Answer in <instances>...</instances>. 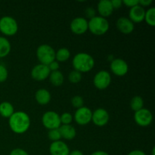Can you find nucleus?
<instances>
[{
  "label": "nucleus",
  "mask_w": 155,
  "mask_h": 155,
  "mask_svg": "<svg viewBox=\"0 0 155 155\" xmlns=\"http://www.w3.org/2000/svg\"><path fill=\"white\" fill-rule=\"evenodd\" d=\"M9 127L14 133L23 134L29 130L30 119L29 115L24 111L15 112L9 117Z\"/></svg>",
  "instance_id": "nucleus-1"
},
{
  "label": "nucleus",
  "mask_w": 155,
  "mask_h": 155,
  "mask_svg": "<svg viewBox=\"0 0 155 155\" xmlns=\"http://www.w3.org/2000/svg\"><path fill=\"white\" fill-rule=\"evenodd\" d=\"M72 64L75 71L80 73H86L90 71L95 66V60L88 53L80 52L74 56Z\"/></svg>",
  "instance_id": "nucleus-2"
},
{
  "label": "nucleus",
  "mask_w": 155,
  "mask_h": 155,
  "mask_svg": "<svg viewBox=\"0 0 155 155\" xmlns=\"http://www.w3.org/2000/svg\"><path fill=\"white\" fill-rule=\"evenodd\" d=\"M88 30L94 35L101 36L109 30V23L106 18L101 16H95L88 22Z\"/></svg>",
  "instance_id": "nucleus-3"
},
{
  "label": "nucleus",
  "mask_w": 155,
  "mask_h": 155,
  "mask_svg": "<svg viewBox=\"0 0 155 155\" xmlns=\"http://www.w3.org/2000/svg\"><path fill=\"white\" fill-rule=\"evenodd\" d=\"M36 56L40 64L48 66L55 61V51L51 45L42 44L37 48Z\"/></svg>",
  "instance_id": "nucleus-4"
},
{
  "label": "nucleus",
  "mask_w": 155,
  "mask_h": 155,
  "mask_svg": "<svg viewBox=\"0 0 155 155\" xmlns=\"http://www.w3.org/2000/svg\"><path fill=\"white\" fill-rule=\"evenodd\" d=\"M18 30L16 20L11 16H4L0 18V31L5 36H14Z\"/></svg>",
  "instance_id": "nucleus-5"
},
{
  "label": "nucleus",
  "mask_w": 155,
  "mask_h": 155,
  "mask_svg": "<svg viewBox=\"0 0 155 155\" xmlns=\"http://www.w3.org/2000/svg\"><path fill=\"white\" fill-rule=\"evenodd\" d=\"M42 122L44 127L48 130L58 129L61 125L60 120V115L54 111H47L42 115Z\"/></svg>",
  "instance_id": "nucleus-6"
},
{
  "label": "nucleus",
  "mask_w": 155,
  "mask_h": 155,
  "mask_svg": "<svg viewBox=\"0 0 155 155\" xmlns=\"http://www.w3.org/2000/svg\"><path fill=\"white\" fill-rule=\"evenodd\" d=\"M111 83V77L107 71H100L95 75L93 83L98 89H105Z\"/></svg>",
  "instance_id": "nucleus-7"
},
{
  "label": "nucleus",
  "mask_w": 155,
  "mask_h": 155,
  "mask_svg": "<svg viewBox=\"0 0 155 155\" xmlns=\"http://www.w3.org/2000/svg\"><path fill=\"white\" fill-rule=\"evenodd\" d=\"M134 120L135 122L140 127H148L152 122L153 115L149 110L142 108L135 112Z\"/></svg>",
  "instance_id": "nucleus-8"
},
{
  "label": "nucleus",
  "mask_w": 155,
  "mask_h": 155,
  "mask_svg": "<svg viewBox=\"0 0 155 155\" xmlns=\"http://www.w3.org/2000/svg\"><path fill=\"white\" fill-rule=\"evenodd\" d=\"M92 110L89 107L83 106L76 110L74 118L79 125H86L92 121Z\"/></svg>",
  "instance_id": "nucleus-9"
},
{
  "label": "nucleus",
  "mask_w": 155,
  "mask_h": 155,
  "mask_svg": "<svg viewBox=\"0 0 155 155\" xmlns=\"http://www.w3.org/2000/svg\"><path fill=\"white\" fill-rule=\"evenodd\" d=\"M110 71L118 77H123L128 73L129 67L127 62L121 58H115L110 63Z\"/></svg>",
  "instance_id": "nucleus-10"
},
{
  "label": "nucleus",
  "mask_w": 155,
  "mask_h": 155,
  "mask_svg": "<svg viewBox=\"0 0 155 155\" xmlns=\"http://www.w3.org/2000/svg\"><path fill=\"white\" fill-rule=\"evenodd\" d=\"M50 73H51V71H50L49 68L47 65L39 64L33 67V69H32L31 77L35 80L43 81L47 77H49Z\"/></svg>",
  "instance_id": "nucleus-11"
},
{
  "label": "nucleus",
  "mask_w": 155,
  "mask_h": 155,
  "mask_svg": "<svg viewBox=\"0 0 155 155\" xmlns=\"http://www.w3.org/2000/svg\"><path fill=\"white\" fill-rule=\"evenodd\" d=\"M70 27L71 31L75 34H83L88 30V21L86 18L78 17L71 21Z\"/></svg>",
  "instance_id": "nucleus-12"
},
{
  "label": "nucleus",
  "mask_w": 155,
  "mask_h": 155,
  "mask_svg": "<svg viewBox=\"0 0 155 155\" xmlns=\"http://www.w3.org/2000/svg\"><path fill=\"white\" fill-rule=\"evenodd\" d=\"M92 121L98 127L105 126L109 121V114L105 109L98 108L92 112Z\"/></svg>",
  "instance_id": "nucleus-13"
},
{
  "label": "nucleus",
  "mask_w": 155,
  "mask_h": 155,
  "mask_svg": "<svg viewBox=\"0 0 155 155\" xmlns=\"http://www.w3.org/2000/svg\"><path fill=\"white\" fill-rule=\"evenodd\" d=\"M49 152L51 155H69L70 150L67 144L60 140L51 142Z\"/></svg>",
  "instance_id": "nucleus-14"
},
{
  "label": "nucleus",
  "mask_w": 155,
  "mask_h": 155,
  "mask_svg": "<svg viewBox=\"0 0 155 155\" xmlns=\"http://www.w3.org/2000/svg\"><path fill=\"white\" fill-rule=\"evenodd\" d=\"M117 27L120 32L124 34H130L134 30V23L132 22L128 18L121 17L117 21Z\"/></svg>",
  "instance_id": "nucleus-15"
},
{
  "label": "nucleus",
  "mask_w": 155,
  "mask_h": 155,
  "mask_svg": "<svg viewBox=\"0 0 155 155\" xmlns=\"http://www.w3.org/2000/svg\"><path fill=\"white\" fill-rule=\"evenodd\" d=\"M145 10L139 5L130 8L129 12V19L133 23H140L145 19Z\"/></svg>",
  "instance_id": "nucleus-16"
},
{
  "label": "nucleus",
  "mask_w": 155,
  "mask_h": 155,
  "mask_svg": "<svg viewBox=\"0 0 155 155\" xmlns=\"http://www.w3.org/2000/svg\"><path fill=\"white\" fill-rule=\"evenodd\" d=\"M98 12L100 16L105 18L113 13L114 8L110 0H101L98 3Z\"/></svg>",
  "instance_id": "nucleus-17"
},
{
  "label": "nucleus",
  "mask_w": 155,
  "mask_h": 155,
  "mask_svg": "<svg viewBox=\"0 0 155 155\" xmlns=\"http://www.w3.org/2000/svg\"><path fill=\"white\" fill-rule=\"evenodd\" d=\"M58 130L61 138H64L67 140H72L75 138L76 135H77L76 129L71 124H69V125H61Z\"/></svg>",
  "instance_id": "nucleus-18"
},
{
  "label": "nucleus",
  "mask_w": 155,
  "mask_h": 155,
  "mask_svg": "<svg viewBox=\"0 0 155 155\" xmlns=\"http://www.w3.org/2000/svg\"><path fill=\"white\" fill-rule=\"evenodd\" d=\"M36 101L41 105H45L51 101V94L47 89H39L35 94Z\"/></svg>",
  "instance_id": "nucleus-19"
},
{
  "label": "nucleus",
  "mask_w": 155,
  "mask_h": 155,
  "mask_svg": "<svg viewBox=\"0 0 155 155\" xmlns=\"http://www.w3.org/2000/svg\"><path fill=\"white\" fill-rule=\"evenodd\" d=\"M14 107L8 101H3L0 104V115L5 118H9L13 114Z\"/></svg>",
  "instance_id": "nucleus-20"
},
{
  "label": "nucleus",
  "mask_w": 155,
  "mask_h": 155,
  "mask_svg": "<svg viewBox=\"0 0 155 155\" xmlns=\"http://www.w3.org/2000/svg\"><path fill=\"white\" fill-rule=\"evenodd\" d=\"M11 43L5 37L0 36V58H5L10 53Z\"/></svg>",
  "instance_id": "nucleus-21"
},
{
  "label": "nucleus",
  "mask_w": 155,
  "mask_h": 155,
  "mask_svg": "<svg viewBox=\"0 0 155 155\" xmlns=\"http://www.w3.org/2000/svg\"><path fill=\"white\" fill-rule=\"evenodd\" d=\"M49 80L54 86H60L64 83V75L61 71H52L49 74Z\"/></svg>",
  "instance_id": "nucleus-22"
},
{
  "label": "nucleus",
  "mask_w": 155,
  "mask_h": 155,
  "mask_svg": "<svg viewBox=\"0 0 155 155\" xmlns=\"http://www.w3.org/2000/svg\"><path fill=\"white\" fill-rule=\"evenodd\" d=\"M71 57V51L67 48H61L55 52V60L58 62L67 61Z\"/></svg>",
  "instance_id": "nucleus-23"
},
{
  "label": "nucleus",
  "mask_w": 155,
  "mask_h": 155,
  "mask_svg": "<svg viewBox=\"0 0 155 155\" xmlns=\"http://www.w3.org/2000/svg\"><path fill=\"white\" fill-rule=\"evenodd\" d=\"M143 106L144 101L142 97L139 96V95L134 96L130 101V107H131L132 110H134L135 112L143 108Z\"/></svg>",
  "instance_id": "nucleus-24"
},
{
  "label": "nucleus",
  "mask_w": 155,
  "mask_h": 155,
  "mask_svg": "<svg viewBox=\"0 0 155 155\" xmlns=\"http://www.w3.org/2000/svg\"><path fill=\"white\" fill-rule=\"evenodd\" d=\"M145 20L147 24L151 27L155 26V8L154 7L148 9L147 12H145Z\"/></svg>",
  "instance_id": "nucleus-25"
},
{
  "label": "nucleus",
  "mask_w": 155,
  "mask_h": 155,
  "mask_svg": "<svg viewBox=\"0 0 155 155\" xmlns=\"http://www.w3.org/2000/svg\"><path fill=\"white\" fill-rule=\"evenodd\" d=\"M68 80L72 83H78L82 80V74L79 71L74 70L68 75Z\"/></svg>",
  "instance_id": "nucleus-26"
},
{
  "label": "nucleus",
  "mask_w": 155,
  "mask_h": 155,
  "mask_svg": "<svg viewBox=\"0 0 155 155\" xmlns=\"http://www.w3.org/2000/svg\"><path fill=\"white\" fill-rule=\"evenodd\" d=\"M48 137L52 142L60 141V139H61V133L59 132L58 129L49 130L48 133Z\"/></svg>",
  "instance_id": "nucleus-27"
},
{
  "label": "nucleus",
  "mask_w": 155,
  "mask_h": 155,
  "mask_svg": "<svg viewBox=\"0 0 155 155\" xmlns=\"http://www.w3.org/2000/svg\"><path fill=\"white\" fill-rule=\"evenodd\" d=\"M60 120L62 125H69L72 122L73 116L71 114L68 113V112H65V113H63L61 115Z\"/></svg>",
  "instance_id": "nucleus-28"
},
{
  "label": "nucleus",
  "mask_w": 155,
  "mask_h": 155,
  "mask_svg": "<svg viewBox=\"0 0 155 155\" xmlns=\"http://www.w3.org/2000/svg\"><path fill=\"white\" fill-rule=\"evenodd\" d=\"M83 102H84V101H83V98L81 96H80V95H75L71 99V104H72V105L77 109L83 107Z\"/></svg>",
  "instance_id": "nucleus-29"
},
{
  "label": "nucleus",
  "mask_w": 155,
  "mask_h": 155,
  "mask_svg": "<svg viewBox=\"0 0 155 155\" xmlns=\"http://www.w3.org/2000/svg\"><path fill=\"white\" fill-rule=\"evenodd\" d=\"M8 76V73L7 68L5 66L2 64H0V83H3L5 81Z\"/></svg>",
  "instance_id": "nucleus-30"
},
{
  "label": "nucleus",
  "mask_w": 155,
  "mask_h": 155,
  "mask_svg": "<svg viewBox=\"0 0 155 155\" xmlns=\"http://www.w3.org/2000/svg\"><path fill=\"white\" fill-rule=\"evenodd\" d=\"M9 155H29V154L22 148H15L11 151Z\"/></svg>",
  "instance_id": "nucleus-31"
},
{
  "label": "nucleus",
  "mask_w": 155,
  "mask_h": 155,
  "mask_svg": "<svg viewBox=\"0 0 155 155\" xmlns=\"http://www.w3.org/2000/svg\"><path fill=\"white\" fill-rule=\"evenodd\" d=\"M123 4L127 5V7L133 8L134 6L139 5V0H124L123 1Z\"/></svg>",
  "instance_id": "nucleus-32"
},
{
  "label": "nucleus",
  "mask_w": 155,
  "mask_h": 155,
  "mask_svg": "<svg viewBox=\"0 0 155 155\" xmlns=\"http://www.w3.org/2000/svg\"><path fill=\"white\" fill-rule=\"evenodd\" d=\"M86 15L89 20L95 17V10L92 7H89L86 9Z\"/></svg>",
  "instance_id": "nucleus-33"
},
{
  "label": "nucleus",
  "mask_w": 155,
  "mask_h": 155,
  "mask_svg": "<svg viewBox=\"0 0 155 155\" xmlns=\"http://www.w3.org/2000/svg\"><path fill=\"white\" fill-rule=\"evenodd\" d=\"M48 68H49L50 71L52 72V71H58L59 69V64L58 62L56 61H54L53 62H51V64L48 65Z\"/></svg>",
  "instance_id": "nucleus-34"
},
{
  "label": "nucleus",
  "mask_w": 155,
  "mask_h": 155,
  "mask_svg": "<svg viewBox=\"0 0 155 155\" xmlns=\"http://www.w3.org/2000/svg\"><path fill=\"white\" fill-rule=\"evenodd\" d=\"M110 2H111V4H112V6H113L114 9L120 8L123 5L122 0H112V1Z\"/></svg>",
  "instance_id": "nucleus-35"
},
{
  "label": "nucleus",
  "mask_w": 155,
  "mask_h": 155,
  "mask_svg": "<svg viewBox=\"0 0 155 155\" xmlns=\"http://www.w3.org/2000/svg\"><path fill=\"white\" fill-rule=\"evenodd\" d=\"M152 2V0H139V5L142 6V7L150 5Z\"/></svg>",
  "instance_id": "nucleus-36"
},
{
  "label": "nucleus",
  "mask_w": 155,
  "mask_h": 155,
  "mask_svg": "<svg viewBox=\"0 0 155 155\" xmlns=\"http://www.w3.org/2000/svg\"><path fill=\"white\" fill-rule=\"evenodd\" d=\"M128 155H146V154L141 150H133V151H130Z\"/></svg>",
  "instance_id": "nucleus-37"
},
{
  "label": "nucleus",
  "mask_w": 155,
  "mask_h": 155,
  "mask_svg": "<svg viewBox=\"0 0 155 155\" xmlns=\"http://www.w3.org/2000/svg\"><path fill=\"white\" fill-rule=\"evenodd\" d=\"M69 155H83V154L80 150H74L72 151H70Z\"/></svg>",
  "instance_id": "nucleus-38"
},
{
  "label": "nucleus",
  "mask_w": 155,
  "mask_h": 155,
  "mask_svg": "<svg viewBox=\"0 0 155 155\" xmlns=\"http://www.w3.org/2000/svg\"><path fill=\"white\" fill-rule=\"evenodd\" d=\"M91 155H109V154L104 151H95V152L92 153Z\"/></svg>",
  "instance_id": "nucleus-39"
},
{
  "label": "nucleus",
  "mask_w": 155,
  "mask_h": 155,
  "mask_svg": "<svg viewBox=\"0 0 155 155\" xmlns=\"http://www.w3.org/2000/svg\"><path fill=\"white\" fill-rule=\"evenodd\" d=\"M151 154L155 155V148L154 147L152 148V151H151Z\"/></svg>",
  "instance_id": "nucleus-40"
}]
</instances>
